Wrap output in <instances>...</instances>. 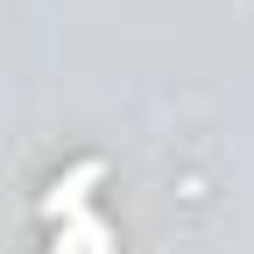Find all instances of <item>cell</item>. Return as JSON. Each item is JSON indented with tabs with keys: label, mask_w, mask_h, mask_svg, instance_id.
<instances>
[{
	"label": "cell",
	"mask_w": 254,
	"mask_h": 254,
	"mask_svg": "<svg viewBox=\"0 0 254 254\" xmlns=\"http://www.w3.org/2000/svg\"><path fill=\"white\" fill-rule=\"evenodd\" d=\"M99 177H106L99 163H78L71 177H57V190L43 198V212H50V219H64V212H85V184H99Z\"/></svg>",
	"instance_id": "2"
},
{
	"label": "cell",
	"mask_w": 254,
	"mask_h": 254,
	"mask_svg": "<svg viewBox=\"0 0 254 254\" xmlns=\"http://www.w3.org/2000/svg\"><path fill=\"white\" fill-rule=\"evenodd\" d=\"M50 254H113V233H106V219H99V212H71Z\"/></svg>",
	"instance_id": "1"
}]
</instances>
